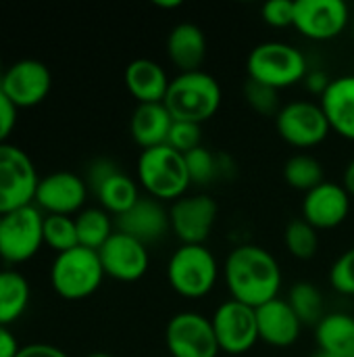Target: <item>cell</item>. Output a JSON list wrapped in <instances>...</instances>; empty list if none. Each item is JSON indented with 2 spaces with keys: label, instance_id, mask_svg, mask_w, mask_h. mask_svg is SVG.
Returning <instances> with one entry per match:
<instances>
[{
  "label": "cell",
  "instance_id": "cell-26",
  "mask_svg": "<svg viewBox=\"0 0 354 357\" xmlns=\"http://www.w3.org/2000/svg\"><path fill=\"white\" fill-rule=\"evenodd\" d=\"M94 195H96L100 207L115 218L123 215L140 201V190H138L136 180L129 178L121 169L117 174H113L108 180H104Z\"/></svg>",
  "mask_w": 354,
  "mask_h": 357
},
{
  "label": "cell",
  "instance_id": "cell-22",
  "mask_svg": "<svg viewBox=\"0 0 354 357\" xmlns=\"http://www.w3.org/2000/svg\"><path fill=\"white\" fill-rule=\"evenodd\" d=\"M319 105L330 121V128L338 136L354 142V75L332 79Z\"/></svg>",
  "mask_w": 354,
  "mask_h": 357
},
{
  "label": "cell",
  "instance_id": "cell-25",
  "mask_svg": "<svg viewBox=\"0 0 354 357\" xmlns=\"http://www.w3.org/2000/svg\"><path fill=\"white\" fill-rule=\"evenodd\" d=\"M29 280L17 270H0V326L15 324L29 307Z\"/></svg>",
  "mask_w": 354,
  "mask_h": 357
},
{
  "label": "cell",
  "instance_id": "cell-27",
  "mask_svg": "<svg viewBox=\"0 0 354 357\" xmlns=\"http://www.w3.org/2000/svg\"><path fill=\"white\" fill-rule=\"evenodd\" d=\"M77 226V241L79 247L100 251L102 245L115 234V222L111 220V213H106L102 207H86L75 215Z\"/></svg>",
  "mask_w": 354,
  "mask_h": 357
},
{
  "label": "cell",
  "instance_id": "cell-44",
  "mask_svg": "<svg viewBox=\"0 0 354 357\" xmlns=\"http://www.w3.org/2000/svg\"><path fill=\"white\" fill-rule=\"evenodd\" d=\"M311 357H340V356H334V354H328V351H321V349H317L315 354Z\"/></svg>",
  "mask_w": 354,
  "mask_h": 357
},
{
  "label": "cell",
  "instance_id": "cell-8",
  "mask_svg": "<svg viewBox=\"0 0 354 357\" xmlns=\"http://www.w3.org/2000/svg\"><path fill=\"white\" fill-rule=\"evenodd\" d=\"M38 182L31 157L17 144H0V215L31 205Z\"/></svg>",
  "mask_w": 354,
  "mask_h": 357
},
{
  "label": "cell",
  "instance_id": "cell-45",
  "mask_svg": "<svg viewBox=\"0 0 354 357\" xmlns=\"http://www.w3.org/2000/svg\"><path fill=\"white\" fill-rule=\"evenodd\" d=\"M86 357H113V356H108V354H104V351H94V354H90V356H86Z\"/></svg>",
  "mask_w": 354,
  "mask_h": 357
},
{
  "label": "cell",
  "instance_id": "cell-11",
  "mask_svg": "<svg viewBox=\"0 0 354 357\" xmlns=\"http://www.w3.org/2000/svg\"><path fill=\"white\" fill-rule=\"evenodd\" d=\"M219 349L227 356H244L259 343L257 310L240 301L221 303L211 318Z\"/></svg>",
  "mask_w": 354,
  "mask_h": 357
},
{
  "label": "cell",
  "instance_id": "cell-39",
  "mask_svg": "<svg viewBox=\"0 0 354 357\" xmlns=\"http://www.w3.org/2000/svg\"><path fill=\"white\" fill-rule=\"evenodd\" d=\"M17 357H69L61 347L48 343H29L19 349Z\"/></svg>",
  "mask_w": 354,
  "mask_h": 357
},
{
  "label": "cell",
  "instance_id": "cell-47",
  "mask_svg": "<svg viewBox=\"0 0 354 357\" xmlns=\"http://www.w3.org/2000/svg\"><path fill=\"white\" fill-rule=\"evenodd\" d=\"M167 357H171V356H167Z\"/></svg>",
  "mask_w": 354,
  "mask_h": 357
},
{
  "label": "cell",
  "instance_id": "cell-20",
  "mask_svg": "<svg viewBox=\"0 0 354 357\" xmlns=\"http://www.w3.org/2000/svg\"><path fill=\"white\" fill-rule=\"evenodd\" d=\"M167 56L179 73L200 71L207 59V36L190 21L177 23L167 36Z\"/></svg>",
  "mask_w": 354,
  "mask_h": 357
},
{
  "label": "cell",
  "instance_id": "cell-38",
  "mask_svg": "<svg viewBox=\"0 0 354 357\" xmlns=\"http://www.w3.org/2000/svg\"><path fill=\"white\" fill-rule=\"evenodd\" d=\"M17 111L19 109L0 90V144L8 142V136L13 134V130L17 126Z\"/></svg>",
  "mask_w": 354,
  "mask_h": 357
},
{
  "label": "cell",
  "instance_id": "cell-12",
  "mask_svg": "<svg viewBox=\"0 0 354 357\" xmlns=\"http://www.w3.org/2000/svg\"><path fill=\"white\" fill-rule=\"evenodd\" d=\"M0 90L17 109H31L48 98L52 73L48 65L38 59H21L4 69Z\"/></svg>",
  "mask_w": 354,
  "mask_h": 357
},
{
  "label": "cell",
  "instance_id": "cell-1",
  "mask_svg": "<svg viewBox=\"0 0 354 357\" xmlns=\"http://www.w3.org/2000/svg\"><path fill=\"white\" fill-rule=\"evenodd\" d=\"M223 278L234 301L261 307L277 299L282 268L277 259L259 245H240L223 264Z\"/></svg>",
  "mask_w": 354,
  "mask_h": 357
},
{
  "label": "cell",
  "instance_id": "cell-17",
  "mask_svg": "<svg viewBox=\"0 0 354 357\" xmlns=\"http://www.w3.org/2000/svg\"><path fill=\"white\" fill-rule=\"evenodd\" d=\"M351 195L342 184L323 182L303 199V220L315 230H332L346 222L351 213Z\"/></svg>",
  "mask_w": 354,
  "mask_h": 357
},
{
  "label": "cell",
  "instance_id": "cell-24",
  "mask_svg": "<svg viewBox=\"0 0 354 357\" xmlns=\"http://www.w3.org/2000/svg\"><path fill=\"white\" fill-rule=\"evenodd\" d=\"M315 341L321 351L354 357V318L348 314H328L315 326Z\"/></svg>",
  "mask_w": 354,
  "mask_h": 357
},
{
  "label": "cell",
  "instance_id": "cell-16",
  "mask_svg": "<svg viewBox=\"0 0 354 357\" xmlns=\"http://www.w3.org/2000/svg\"><path fill=\"white\" fill-rule=\"evenodd\" d=\"M100 264L106 276L119 280V282H136L140 280L148 266H150V255L148 247L142 245L140 241L117 232L102 245L98 251Z\"/></svg>",
  "mask_w": 354,
  "mask_h": 357
},
{
  "label": "cell",
  "instance_id": "cell-15",
  "mask_svg": "<svg viewBox=\"0 0 354 357\" xmlns=\"http://www.w3.org/2000/svg\"><path fill=\"white\" fill-rule=\"evenodd\" d=\"M351 21L344 0H294V27L309 40L338 38Z\"/></svg>",
  "mask_w": 354,
  "mask_h": 357
},
{
  "label": "cell",
  "instance_id": "cell-5",
  "mask_svg": "<svg viewBox=\"0 0 354 357\" xmlns=\"http://www.w3.org/2000/svg\"><path fill=\"white\" fill-rule=\"evenodd\" d=\"M219 278V266L211 249L204 245H182L167 264V280L171 289L186 299L207 297Z\"/></svg>",
  "mask_w": 354,
  "mask_h": 357
},
{
  "label": "cell",
  "instance_id": "cell-43",
  "mask_svg": "<svg viewBox=\"0 0 354 357\" xmlns=\"http://www.w3.org/2000/svg\"><path fill=\"white\" fill-rule=\"evenodd\" d=\"M154 6H159V8H169V10H171V8H179V6H182V0H169V2H167V0H156Z\"/></svg>",
  "mask_w": 354,
  "mask_h": 357
},
{
  "label": "cell",
  "instance_id": "cell-35",
  "mask_svg": "<svg viewBox=\"0 0 354 357\" xmlns=\"http://www.w3.org/2000/svg\"><path fill=\"white\" fill-rule=\"evenodd\" d=\"M330 284L342 293L354 297V247L344 251L330 270Z\"/></svg>",
  "mask_w": 354,
  "mask_h": 357
},
{
  "label": "cell",
  "instance_id": "cell-3",
  "mask_svg": "<svg viewBox=\"0 0 354 357\" xmlns=\"http://www.w3.org/2000/svg\"><path fill=\"white\" fill-rule=\"evenodd\" d=\"M136 169L138 182L156 201H177L192 186L186 157L167 144L142 151Z\"/></svg>",
  "mask_w": 354,
  "mask_h": 357
},
{
  "label": "cell",
  "instance_id": "cell-36",
  "mask_svg": "<svg viewBox=\"0 0 354 357\" xmlns=\"http://www.w3.org/2000/svg\"><path fill=\"white\" fill-rule=\"evenodd\" d=\"M261 17L271 27H294V0H269L263 4Z\"/></svg>",
  "mask_w": 354,
  "mask_h": 357
},
{
  "label": "cell",
  "instance_id": "cell-6",
  "mask_svg": "<svg viewBox=\"0 0 354 357\" xmlns=\"http://www.w3.org/2000/svg\"><path fill=\"white\" fill-rule=\"evenodd\" d=\"M246 71L248 79L284 90L307 77V59L292 44L263 42L250 50Z\"/></svg>",
  "mask_w": 354,
  "mask_h": 357
},
{
  "label": "cell",
  "instance_id": "cell-4",
  "mask_svg": "<svg viewBox=\"0 0 354 357\" xmlns=\"http://www.w3.org/2000/svg\"><path fill=\"white\" fill-rule=\"evenodd\" d=\"M104 276L98 251L86 247L58 253L50 266V287L67 301H81L94 295Z\"/></svg>",
  "mask_w": 354,
  "mask_h": 357
},
{
  "label": "cell",
  "instance_id": "cell-41",
  "mask_svg": "<svg viewBox=\"0 0 354 357\" xmlns=\"http://www.w3.org/2000/svg\"><path fill=\"white\" fill-rule=\"evenodd\" d=\"M307 86H309V90L313 92V94H321L323 96V92L328 90V86L332 84V79L323 73V71H313V73H307Z\"/></svg>",
  "mask_w": 354,
  "mask_h": 357
},
{
  "label": "cell",
  "instance_id": "cell-32",
  "mask_svg": "<svg viewBox=\"0 0 354 357\" xmlns=\"http://www.w3.org/2000/svg\"><path fill=\"white\" fill-rule=\"evenodd\" d=\"M44 245L56 255L79 247L75 218L71 215H44Z\"/></svg>",
  "mask_w": 354,
  "mask_h": 357
},
{
  "label": "cell",
  "instance_id": "cell-46",
  "mask_svg": "<svg viewBox=\"0 0 354 357\" xmlns=\"http://www.w3.org/2000/svg\"><path fill=\"white\" fill-rule=\"evenodd\" d=\"M2 75H4V65H2V59H0V79H2Z\"/></svg>",
  "mask_w": 354,
  "mask_h": 357
},
{
  "label": "cell",
  "instance_id": "cell-28",
  "mask_svg": "<svg viewBox=\"0 0 354 357\" xmlns=\"http://www.w3.org/2000/svg\"><path fill=\"white\" fill-rule=\"evenodd\" d=\"M284 180L290 188L307 195L325 182V172L319 159L307 153H298L284 163Z\"/></svg>",
  "mask_w": 354,
  "mask_h": 357
},
{
  "label": "cell",
  "instance_id": "cell-33",
  "mask_svg": "<svg viewBox=\"0 0 354 357\" xmlns=\"http://www.w3.org/2000/svg\"><path fill=\"white\" fill-rule=\"evenodd\" d=\"M244 98L246 102L261 115L269 117H277V113L282 111V105H280V90L271 88V86H265L261 82H255V79H246L244 84Z\"/></svg>",
  "mask_w": 354,
  "mask_h": 357
},
{
  "label": "cell",
  "instance_id": "cell-19",
  "mask_svg": "<svg viewBox=\"0 0 354 357\" xmlns=\"http://www.w3.org/2000/svg\"><path fill=\"white\" fill-rule=\"evenodd\" d=\"M257 328H259V341L282 349L298 341L303 322L298 320L290 303L277 297L257 307Z\"/></svg>",
  "mask_w": 354,
  "mask_h": 357
},
{
  "label": "cell",
  "instance_id": "cell-21",
  "mask_svg": "<svg viewBox=\"0 0 354 357\" xmlns=\"http://www.w3.org/2000/svg\"><path fill=\"white\" fill-rule=\"evenodd\" d=\"M169 75L165 67L150 59H136L125 67V86L138 105L163 102L169 90Z\"/></svg>",
  "mask_w": 354,
  "mask_h": 357
},
{
  "label": "cell",
  "instance_id": "cell-34",
  "mask_svg": "<svg viewBox=\"0 0 354 357\" xmlns=\"http://www.w3.org/2000/svg\"><path fill=\"white\" fill-rule=\"evenodd\" d=\"M167 146H171L173 151L188 155L190 151L202 146V130L200 123H192V121H175L171 126L169 138H167Z\"/></svg>",
  "mask_w": 354,
  "mask_h": 357
},
{
  "label": "cell",
  "instance_id": "cell-23",
  "mask_svg": "<svg viewBox=\"0 0 354 357\" xmlns=\"http://www.w3.org/2000/svg\"><path fill=\"white\" fill-rule=\"evenodd\" d=\"M173 126V117L163 102L138 105L129 119L131 138L142 151L167 144L169 132Z\"/></svg>",
  "mask_w": 354,
  "mask_h": 357
},
{
  "label": "cell",
  "instance_id": "cell-9",
  "mask_svg": "<svg viewBox=\"0 0 354 357\" xmlns=\"http://www.w3.org/2000/svg\"><path fill=\"white\" fill-rule=\"evenodd\" d=\"M275 130L282 140L296 149H313L332 132L321 105L311 100L286 102L275 117Z\"/></svg>",
  "mask_w": 354,
  "mask_h": 357
},
{
  "label": "cell",
  "instance_id": "cell-14",
  "mask_svg": "<svg viewBox=\"0 0 354 357\" xmlns=\"http://www.w3.org/2000/svg\"><path fill=\"white\" fill-rule=\"evenodd\" d=\"M88 184L81 176L61 169L40 178L33 205L44 215H71L75 218L88 199Z\"/></svg>",
  "mask_w": 354,
  "mask_h": 357
},
{
  "label": "cell",
  "instance_id": "cell-29",
  "mask_svg": "<svg viewBox=\"0 0 354 357\" xmlns=\"http://www.w3.org/2000/svg\"><path fill=\"white\" fill-rule=\"evenodd\" d=\"M290 307L294 310V314L298 316V320L303 322V326H317L319 320L323 318V295L321 291L313 284V282H296L290 293L288 299Z\"/></svg>",
  "mask_w": 354,
  "mask_h": 357
},
{
  "label": "cell",
  "instance_id": "cell-10",
  "mask_svg": "<svg viewBox=\"0 0 354 357\" xmlns=\"http://www.w3.org/2000/svg\"><path fill=\"white\" fill-rule=\"evenodd\" d=\"M165 345L171 357H217L221 351L211 318L198 312L175 314L167 322Z\"/></svg>",
  "mask_w": 354,
  "mask_h": 357
},
{
  "label": "cell",
  "instance_id": "cell-13",
  "mask_svg": "<svg viewBox=\"0 0 354 357\" xmlns=\"http://www.w3.org/2000/svg\"><path fill=\"white\" fill-rule=\"evenodd\" d=\"M219 218V205L211 195H186L169 207L171 232L182 245H204Z\"/></svg>",
  "mask_w": 354,
  "mask_h": 357
},
{
  "label": "cell",
  "instance_id": "cell-40",
  "mask_svg": "<svg viewBox=\"0 0 354 357\" xmlns=\"http://www.w3.org/2000/svg\"><path fill=\"white\" fill-rule=\"evenodd\" d=\"M19 349L21 345L8 331V326H0V357H17Z\"/></svg>",
  "mask_w": 354,
  "mask_h": 357
},
{
  "label": "cell",
  "instance_id": "cell-30",
  "mask_svg": "<svg viewBox=\"0 0 354 357\" xmlns=\"http://www.w3.org/2000/svg\"><path fill=\"white\" fill-rule=\"evenodd\" d=\"M184 157H186V167H188L190 184H196V186H209V184H213L227 169L223 165V161L227 157L225 155H215V153H211L204 146H198V149L190 151Z\"/></svg>",
  "mask_w": 354,
  "mask_h": 357
},
{
  "label": "cell",
  "instance_id": "cell-7",
  "mask_svg": "<svg viewBox=\"0 0 354 357\" xmlns=\"http://www.w3.org/2000/svg\"><path fill=\"white\" fill-rule=\"evenodd\" d=\"M44 247V213L31 203L0 215V259L19 266Z\"/></svg>",
  "mask_w": 354,
  "mask_h": 357
},
{
  "label": "cell",
  "instance_id": "cell-18",
  "mask_svg": "<svg viewBox=\"0 0 354 357\" xmlns=\"http://www.w3.org/2000/svg\"><path fill=\"white\" fill-rule=\"evenodd\" d=\"M115 230L148 247L152 243H159L171 230L169 211L163 207L161 201L152 197H140V201L129 211L115 218Z\"/></svg>",
  "mask_w": 354,
  "mask_h": 357
},
{
  "label": "cell",
  "instance_id": "cell-31",
  "mask_svg": "<svg viewBox=\"0 0 354 357\" xmlns=\"http://www.w3.org/2000/svg\"><path fill=\"white\" fill-rule=\"evenodd\" d=\"M284 243L292 257L296 259H313L319 251V230H315L303 218L292 220L284 230Z\"/></svg>",
  "mask_w": 354,
  "mask_h": 357
},
{
  "label": "cell",
  "instance_id": "cell-42",
  "mask_svg": "<svg viewBox=\"0 0 354 357\" xmlns=\"http://www.w3.org/2000/svg\"><path fill=\"white\" fill-rule=\"evenodd\" d=\"M342 186L346 188V192L354 199V159L346 165L344 169V178H342Z\"/></svg>",
  "mask_w": 354,
  "mask_h": 357
},
{
  "label": "cell",
  "instance_id": "cell-37",
  "mask_svg": "<svg viewBox=\"0 0 354 357\" xmlns=\"http://www.w3.org/2000/svg\"><path fill=\"white\" fill-rule=\"evenodd\" d=\"M119 172V165L113 161V159H108V157H98V159H94L90 165H88V169H86V184H88V190L90 192H96L98 188H100V184L104 182V180H108L113 174H117Z\"/></svg>",
  "mask_w": 354,
  "mask_h": 357
},
{
  "label": "cell",
  "instance_id": "cell-2",
  "mask_svg": "<svg viewBox=\"0 0 354 357\" xmlns=\"http://www.w3.org/2000/svg\"><path fill=\"white\" fill-rule=\"evenodd\" d=\"M221 86L207 71H188L171 79L163 105L175 121L204 123L221 107Z\"/></svg>",
  "mask_w": 354,
  "mask_h": 357
}]
</instances>
